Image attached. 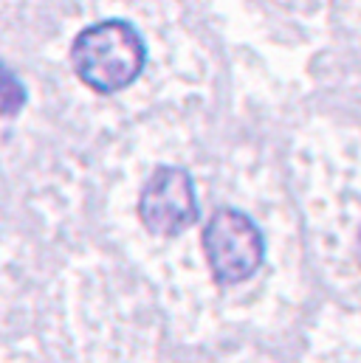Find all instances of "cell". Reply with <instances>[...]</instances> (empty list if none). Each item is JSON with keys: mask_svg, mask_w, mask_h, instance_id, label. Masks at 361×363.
<instances>
[{"mask_svg": "<svg viewBox=\"0 0 361 363\" xmlns=\"http://www.w3.org/2000/svg\"><path fill=\"white\" fill-rule=\"evenodd\" d=\"M144 60V40L124 20H102L88 26L71 45L74 74L96 93H116L133 85Z\"/></svg>", "mask_w": 361, "mask_h": 363, "instance_id": "6da1fadb", "label": "cell"}, {"mask_svg": "<svg viewBox=\"0 0 361 363\" xmlns=\"http://www.w3.org/2000/svg\"><path fill=\"white\" fill-rule=\"evenodd\" d=\"M139 217L150 234L176 237L195 225L198 200L192 178L178 167H161L144 183L139 197Z\"/></svg>", "mask_w": 361, "mask_h": 363, "instance_id": "3957f363", "label": "cell"}, {"mask_svg": "<svg viewBox=\"0 0 361 363\" xmlns=\"http://www.w3.org/2000/svg\"><path fill=\"white\" fill-rule=\"evenodd\" d=\"M26 107V88L23 82L11 74L6 62H0V116L14 118Z\"/></svg>", "mask_w": 361, "mask_h": 363, "instance_id": "277c9868", "label": "cell"}, {"mask_svg": "<svg viewBox=\"0 0 361 363\" xmlns=\"http://www.w3.org/2000/svg\"><path fill=\"white\" fill-rule=\"evenodd\" d=\"M203 254L220 284H240L263 265L266 242L252 217L235 208H220L203 231Z\"/></svg>", "mask_w": 361, "mask_h": 363, "instance_id": "7a4b0ae2", "label": "cell"}]
</instances>
